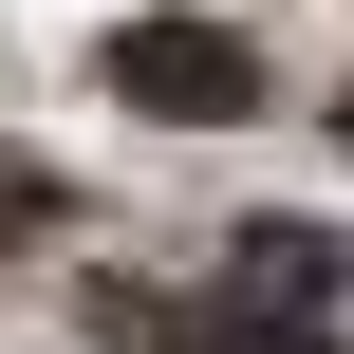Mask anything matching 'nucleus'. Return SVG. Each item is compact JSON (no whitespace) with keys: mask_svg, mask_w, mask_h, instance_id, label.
<instances>
[{"mask_svg":"<svg viewBox=\"0 0 354 354\" xmlns=\"http://www.w3.org/2000/svg\"><path fill=\"white\" fill-rule=\"evenodd\" d=\"M112 93H131L149 131H243V112H261V56H243L224 19H131V37H112Z\"/></svg>","mask_w":354,"mask_h":354,"instance_id":"1","label":"nucleus"},{"mask_svg":"<svg viewBox=\"0 0 354 354\" xmlns=\"http://www.w3.org/2000/svg\"><path fill=\"white\" fill-rule=\"evenodd\" d=\"M354 243L336 224H224V299H280V317H336Z\"/></svg>","mask_w":354,"mask_h":354,"instance_id":"2","label":"nucleus"},{"mask_svg":"<svg viewBox=\"0 0 354 354\" xmlns=\"http://www.w3.org/2000/svg\"><path fill=\"white\" fill-rule=\"evenodd\" d=\"M168 354H336V317H280V299H224V280H205V299L168 317Z\"/></svg>","mask_w":354,"mask_h":354,"instance_id":"3","label":"nucleus"},{"mask_svg":"<svg viewBox=\"0 0 354 354\" xmlns=\"http://www.w3.org/2000/svg\"><path fill=\"white\" fill-rule=\"evenodd\" d=\"M336 149H354V93H336Z\"/></svg>","mask_w":354,"mask_h":354,"instance_id":"4","label":"nucleus"}]
</instances>
